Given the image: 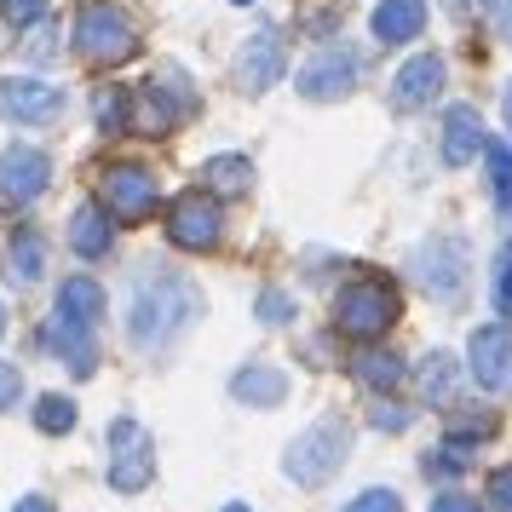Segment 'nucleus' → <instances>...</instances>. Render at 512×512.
Instances as JSON below:
<instances>
[{
    "instance_id": "nucleus-1",
    "label": "nucleus",
    "mask_w": 512,
    "mask_h": 512,
    "mask_svg": "<svg viewBox=\"0 0 512 512\" xmlns=\"http://www.w3.org/2000/svg\"><path fill=\"white\" fill-rule=\"evenodd\" d=\"M196 317H202V288L185 271H173V265H144L139 282H133V305H127V340H133V351L156 357Z\"/></svg>"
},
{
    "instance_id": "nucleus-2",
    "label": "nucleus",
    "mask_w": 512,
    "mask_h": 512,
    "mask_svg": "<svg viewBox=\"0 0 512 512\" xmlns=\"http://www.w3.org/2000/svg\"><path fill=\"white\" fill-rule=\"evenodd\" d=\"M351 455V426L340 415H323L317 426H305L300 438L288 443V455H282V472L294 478L300 489H323Z\"/></svg>"
},
{
    "instance_id": "nucleus-3",
    "label": "nucleus",
    "mask_w": 512,
    "mask_h": 512,
    "mask_svg": "<svg viewBox=\"0 0 512 512\" xmlns=\"http://www.w3.org/2000/svg\"><path fill=\"white\" fill-rule=\"evenodd\" d=\"M409 271H415V282L426 288L432 305H455L466 294V282H472V248L455 231H432L409 254Z\"/></svg>"
},
{
    "instance_id": "nucleus-4",
    "label": "nucleus",
    "mask_w": 512,
    "mask_h": 512,
    "mask_svg": "<svg viewBox=\"0 0 512 512\" xmlns=\"http://www.w3.org/2000/svg\"><path fill=\"white\" fill-rule=\"evenodd\" d=\"M75 52L87 58V64H127L133 52H139V29H133V18L121 12V6H110V0H87L81 6V18H75Z\"/></svg>"
},
{
    "instance_id": "nucleus-5",
    "label": "nucleus",
    "mask_w": 512,
    "mask_h": 512,
    "mask_svg": "<svg viewBox=\"0 0 512 512\" xmlns=\"http://www.w3.org/2000/svg\"><path fill=\"white\" fill-rule=\"evenodd\" d=\"M397 323V288L380 277H363V282H346L334 294V334L346 340H380L386 328Z\"/></svg>"
},
{
    "instance_id": "nucleus-6",
    "label": "nucleus",
    "mask_w": 512,
    "mask_h": 512,
    "mask_svg": "<svg viewBox=\"0 0 512 512\" xmlns=\"http://www.w3.org/2000/svg\"><path fill=\"white\" fill-rule=\"evenodd\" d=\"M104 478H110V489H121V495H139V489H150V478H156V438L144 432L133 415L110 420V432H104Z\"/></svg>"
},
{
    "instance_id": "nucleus-7",
    "label": "nucleus",
    "mask_w": 512,
    "mask_h": 512,
    "mask_svg": "<svg viewBox=\"0 0 512 512\" xmlns=\"http://www.w3.org/2000/svg\"><path fill=\"white\" fill-rule=\"evenodd\" d=\"M357 81H363V52L323 47L300 75H294V93H300L305 104H340V98L357 93Z\"/></svg>"
},
{
    "instance_id": "nucleus-8",
    "label": "nucleus",
    "mask_w": 512,
    "mask_h": 512,
    "mask_svg": "<svg viewBox=\"0 0 512 512\" xmlns=\"http://www.w3.org/2000/svg\"><path fill=\"white\" fill-rule=\"evenodd\" d=\"M70 110V93L52 87L41 75H6L0 81V121H18V127H52Z\"/></svg>"
},
{
    "instance_id": "nucleus-9",
    "label": "nucleus",
    "mask_w": 512,
    "mask_h": 512,
    "mask_svg": "<svg viewBox=\"0 0 512 512\" xmlns=\"http://www.w3.org/2000/svg\"><path fill=\"white\" fill-rule=\"evenodd\" d=\"M219 236H225V213L213 202V190H185V196L167 208V242H173V248L208 254V248H219Z\"/></svg>"
},
{
    "instance_id": "nucleus-10",
    "label": "nucleus",
    "mask_w": 512,
    "mask_h": 512,
    "mask_svg": "<svg viewBox=\"0 0 512 512\" xmlns=\"http://www.w3.org/2000/svg\"><path fill=\"white\" fill-rule=\"evenodd\" d=\"M466 374L489 397H512V323H478L466 340Z\"/></svg>"
},
{
    "instance_id": "nucleus-11",
    "label": "nucleus",
    "mask_w": 512,
    "mask_h": 512,
    "mask_svg": "<svg viewBox=\"0 0 512 512\" xmlns=\"http://www.w3.org/2000/svg\"><path fill=\"white\" fill-rule=\"evenodd\" d=\"M139 104H144V121H150L156 133H167V127H179V121L196 116L202 98H196V87H190V75L179 70V64H156L150 81H144Z\"/></svg>"
},
{
    "instance_id": "nucleus-12",
    "label": "nucleus",
    "mask_w": 512,
    "mask_h": 512,
    "mask_svg": "<svg viewBox=\"0 0 512 512\" xmlns=\"http://www.w3.org/2000/svg\"><path fill=\"white\" fill-rule=\"evenodd\" d=\"M282 70H288V47H282L277 29H254L248 41H242V52H236V87L248 98L271 93L282 81Z\"/></svg>"
},
{
    "instance_id": "nucleus-13",
    "label": "nucleus",
    "mask_w": 512,
    "mask_h": 512,
    "mask_svg": "<svg viewBox=\"0 0 512 512\" xmlns=\"http://www.w3.org/2000/svg\"><path fill=\"white\" fill-rule=\"evenodd\" d=\"M47 185H52L47 150H35V144H6V150H0V196H6V202L29 208L35 196H47Z\"/></svg>"
},
{
    "instance_id": "nucleus-14",
    "label": "nucleus",
    "mask_w": 512,
    "mask_h": 512,
    "mask_svg": "<svg viewBox=\"0 0 512 512\" xmlns=\"http://www.w3.org/2000/svg\"><path fill=\"white\" fill-rule=\"evenodd\" d=\"M47 346L70 363L81 380L98 369V323L93 317H81V311H64V305H52L47 317Z\"/></svg>"
},
{
    "instance_id": "nucleus-15",
    "label": "nucleus",
    "mask_w": 512,
    "mask_h": 512,
    "mask_svg": "<svg viewBox=\"0 0 512 512\" xmlns=\"http://www.w3.org/2000/svg\"><path fill=\"white\" fill-rule=\"evenodd\" d=\"M443 81H449V64H443L438 52H415V58L392 75V110H397V116L426 110V104L443 93Z\"/></svg>"
},
{
    "instance_id": "nucleus-16",
    "label": "nucleus",
    "mask_w": 512,
    "mask_h": 512,
    "mask_svg": "<svg viewBox=\"0 0 512 512\" xmlns=\"http://www.w3.org/2000/svg\"><path fill=\"white\" fill-rule=\"evenodd\" d=\"M156 196H162V185H156V173L139 167V162H116L104 173V202H110L116 219H144V213H156Z\"/></svg>"
},
{
    "instance_id": "nucleus-17",
    "label": "nucleus",
    "mask_w": 512,
    "mask_h": 512,
    "mask_svg": "<svg viewBox=\"0 0 512 512\" xmlns=\"http://www.w3.org/2000/svg\"><path fill=\"white\" fill-rule=\"evenodd\" d=\"M484 144H489L484 139V116H478L472 104H449V110H443V139H438L443 167H466Z\"/></svg>"
},
{
    "instance_id": "nucleus-18",
    "label": "nucleus",
    "mask_w": 512,
    "mask_h": 512,
    "mask_svg": "<svg viewBox=\"0 0 512 512\" xmlns=\"http://www.w3.org/2000/svg\"><path fill=\"white\" fill-rule=\"evenodd\" d=\"M369 29L380 47H409L426 29V0H380L369 12Z\"/></svg>"
},
{
    "instance_id": "nucleus-19",
    "label": "nucleus",
    "mask_w": 512,
    "mask_h": 512,
    "mask_svg": "<svg viewBox=\"0 0 512 512\" xmlns=\"http://www.w3.org/2000/svg\"><path fill=\"white\" fill-rule=\"evenodd\" d=\"M231 397L248 403V409H277L282 397H288V374L277 363H248V369L231 374Z\"/></svg>"
},
{
    "instance_id": "nucleus-20",
    "label": "nucleus",
    "mask_w": 512,
    "mask_h": 512,
    "mask_svg": "<svg viewBox=\"0 0 512 512\" xmlns=\"http://www.w3.org/2000/svg\"><path fill=\"white\" fill-rule=\"evenodd\" d=\"M110 242H116V225H110V213L104 208H75V219H70V248L81 259H104L110 254Z\"/></svg>"
},
{
    "instance_id": "nucleus-21",
    "label": "nucleus",
    "mask_w": 512,
    "mask_h": 512,
    "mask_svg": "<svg viewBox=\"0 0 512 512\" xmlns=\"http://www.w3.org/2000/svg\"><path fill=\"white\" fill-rule=\"evenodd\" d=\"M47 277V242L35 231H18L6 242V282H18V288H35V282Z\"/></svg>"
},
{
    "instance_id": "nucleus-22",
    "label": "nucleus",
    "mask_w": 512,
    "mask_h": 512,
    "mask_svg": "<svg viewBox=\"0 0 512 512\" xmlns=\"http://www.w3.org/2000/svg\"><path fill=\"white\" fill-rule=\"evenodd\" d=\"M202 190H213V196H248L254 190V162L248 156H208L202 162Z\"/></svg>"
},
{
    "instance_id": "nucleus-23",
    "label": "nucleus",
    "mask_w": 512,
    "mask_h": 512,
    "mask_svg": "<svg viewBox=\"0 0 512 512\" xmlns=\"http://www.w3.org/2000/svg\"><path fill=\"white\" fill-rule=\"evenodd\" d=\"M455 357L449 351H432V357H420V369H415V386H420V397L432 403V409H449L455 403Z\"/></svg>"
},
{
    "instance_id": "nucleus-24",
    "label": "nucleus",
    "mask_w": 512,
    "mask_h": 512,
    "mask_svg": "<svg viewBox=\"0 0 512 512\" xmlns=\"http://www.w3.org/2000/svg\"><path fill=\"white\" fill-rule=\"evenodd\" d=\"M484 162H489V202L512 219V144L489 139L484 144Z\"/></svg>"
},
{
    "instance_id": "nucleus-25",
    "label": "nucleus",
    "mask_w": 512,
    "mask_h": 512,
    "mask_svg": "<svg viewBox=\"0 0 512 512\" xmlns=\"http://www.w3.org/2000/svg\"><path fill=\"white\" fill-rule=\"evenodd\" d=\"M357 380L369 392H392V386H403V363H397L392 351H363L357 357Z\"/></svg>"
},
{
    "instance_id": "nucleus-26",
    "label": "nucleus",
    "mask_w": 512,
    "mask_h": 512,
    "mask_svg": "<svg viewBox=\"0 0 512 512\" xmlns=\"http://www.w3.org/2000/svg\"><path fill=\"white\" fill-rule=\"evenodd\" d=\"M93 116H98V133H127L133 127V98L121 93V87H104V93L93 98Z\"/></svg>"
},
{
    "instance_id": "nucleus-27",
    "label": "nucleus",
    "mask_w": 512,
    "mask_h": 512,
    "mask_svg": "<svg viewBox=\"0 0 512 512\" xmlns=\"http://www.w3.org/2000/svg\"><path fill=\"white\" fill-rule=\"evenodd\" d=\"M75 403L70 397H58V392H47L41 397V403H35V426H41V432H47V438H64V432H75Z\"/></svg>"
},
{
    "instance_id": "nucleus-28",
    "label": "nucleus",
    "mask_w": 512,
    "mask_h": 512,
    "mask_svg": "<svg viewBox=\"0 0 512 512\" xmlns=\"http://www.w3.org/2000/svg\"><path fill=\"white\" fill-rule=\"evenodd\" d=\"M466 466H472V455H466L461 443L449 438V443L438 449V455H426V461H420V472H426V478H461Z\"/></svg>"
},
{
    "instance_id": "nucleus-29",
    "label": "nucleus",
    "mask_w": 512,
    "mask_h": 512,
    "mask_svg": "<svg viewBox=\"0 0 512 512\" xmlns=\"http://www.w3.org/2000/svg\"><path fill=\"white\" fill-rule=\"evenodd\" d=\"M0 18L12 29H35L47 18V0H0Z\"/></svg>"
},
{
    "instance_id": "nucleus-30",
    "label": "nucleus",
    "mask_w": 512,
    "mask_h": 512,
    "mask_svg": "<svg viewBox=\"0 0 512 512\" xmlns=\"http://www.w3.org/2000/svg\"><path fill=\"white\" fill-rule=\"evenodd\" d=\"M259 323H265V328L294 323V300H288L282 288H265V294H259Z\"/></svg>"
},
{
    "instance_id": "nucleus-31",
    "label": "nucleus",
    "mask_w": 512,
    "mask_h": 512,
    "mask_svg": "<svg viewBox=\"0 0 512 512\" xmlns=\"http://www.w3.org/2000/svg\"><path fill=\"white\" fill-rule=\"evenodd\" d=\"M340 512H403V495H397V489H363V495L346 501Z\"/></svg>"
},
{
    "instance_id": "nucleus-32",
    "label": "nucleus",
    "mask_w": 512,
    "mask_h": 512,
    "mask_svg": "<svg viewBox=\"0 0 512 512\" xmlns=\"http://www.w3.org/2000/svg\"><path fill=\"white\" fill-rule=\"evenodd\" d=\"M484 501H489V512H512V461L489 472V484H484Z\"/></svg>"
},
{
    "instance_id": "nucleus-33",
    "label": "nucleus",
    "mask_w": 512,
    "mask_h": 512,
    "mask_svg": "<svg viewBox=\"0 0 512 512\" xmlns=\"http://www.w3.org/2000/svg\"><path fill=\"white\" fill-rule=\"evenodd\" d=\"M495 311L512 317V242L501 248V259H495Z\"/></svg>"
},
{
    "instance_id": "nucleus-34",
    "label": "nucleus",
    "mask_w": 512,
    "mask_h": 512,
    "mask_svg": "<svg viewBox=\"0 0 512 512\" xmlns=\"http://www.w3.org/2000/svg\"><path fill=\"white\" fill-rule=\"evenodd\" d=\"M24 397V374H18V363H0V409H12Z\"/></svg>"
},
{
    "instance_id": "nucleus-35",
    "label": "nucleus",
    "mask_w": 512,
    "mask_h": 512,
    "mask_svg": "<svg viewBox=\"0 0 512 512\" xmlns=\"http://www.w3.org/2000/svg\"><path fill=\"white\" fill-rule=\"evenodd\" d=\"M369 420L380 426V432H403V426H409V409H397V403H380Z\"/></svg>"
},
{
    "instance_id": "nucleus-36",
    "label": "nucleus",
    "mask_w": 512,
    "mask_h": 512,
    "mask_svg": "<svg viewBox=\"0 0 512 512\" xmlns=\"http://www.w3.org/2000/svg\"><path fill=\"white\" fill-rule=\"evenodd\" d=\"M52 41H58V29H52V24H41V35L29 41V58H35V64H47L52 52H58V47H52Z\"/></svg>"
},
{
    "instance_id": "nucleus-37",
    "label": "nucleus",
    "mask_w": 512,
    "mask_h": 512,
    "mask_svg": "<svg viewBox=\"0 0 512 512\" xmlns=\"http://www.w3.org/2000/svg\"><path fill=\"white\" fill-rule=\"evenodd\" d=\"M432 512H484V507H478L472 495H455V489H449V495H438V501H432Z\"/></svg>"
},
{
    "instance_id": "nucleus-38",
    "label": "nucleus",
    "mask_w": 512,
    "mask_h": 512,
    "mask_svg": "<svg viewBox=\"0 0 512 512\" xmlns=\"http://www.w3.org/2000/svg\"><path fill=\"white\" fill-rule=\"evenodd\" d=\"M495 35L512 47V0H495Z\"/></svg>"
},
{
    "instance_id": "nucleus-39",
    "label": "nucleus",
    "mask_w": 512,
    "mask_h": 512,
    "mask_svg": "<svg viewBox=\"0 0 512 512\" xmlns=\"http://www.w3.org/2000/svg\"><path fill=\"white\" fill-rule=\"evenodd\" d=\"M12 512H58V507H52L47 495H24V501H18Z\"/></svg>"
},
{
    "instance_id": "nucleus-40",
    "label": "nucleus",
    "mask_w": 512,
    "mask_h": 512,
    "mask_svg": "<svg viewBox=\"0 0 512 512\" xmlns=\"http://www.w3.org/2000/svg\"><path fill=\"white\" fill-rule=\"evenodd\" d=\"M449 6V18H472V0H443Z\"/></svg>"
},
{
    "instance_id": "nucleus-41",
    "label": "nucleus",
    "mask_w": 512,
    "mask_h": 512,
    "mask_svg": "<svg viewBox=\"0 0 512 512\" xmlns=\"http://www.w3.org/2000/svg\"><path fill=\"white\" fill-rule=\"evenodd\" d=\"M501 116H507V133H512V81H507V98H501Z\"/></svg>"
},
{
    "instance_id": "nucleus-42",
    "label": "nucleus",
    "mask_w": 512,
    "mask_h": 512,
    "mask_svg": "<svg viewBox=\"0 0 512 512\" xmlns=\"http://www.w3.org/2000/svg\"><path fill=\"white\" fill-rule=\"evenodd\" d=\"M225 512H254V507H242V501H231V507H225Z\"/></svg>"
},
{
    "instance_id": "nucleus-43",
    "label": "nucleus",
    "mask_w": 512,
    "mask_h": 512,
    "mask_svg": "<svg viewBox=\"0 0 512 512\" xmlns=\"http://www.w3.org/2000/svg\"><path fill=\"white\" fill-rule=\"evenodd\" d=\"M0 334H6V305H0Z\"/></svg>"
}]
</instances>
